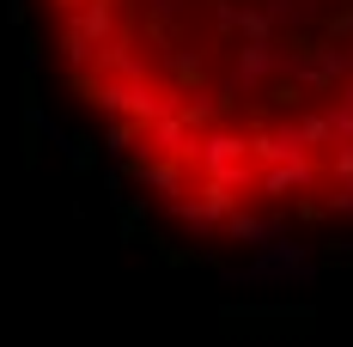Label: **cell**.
Masks as SVG:
<instances>
[{
    "mask_svg": "<svg viewBox=\"0 0 353 347\" xmlns=\"http://www.w3.org/2000/svg\"><path fill=\"white\" fill-rule=\"evenodd\" d=\"M55 73L195 238L353 226V0H37Z\"/></svg>",
    "mask_w": 353,
    "mask_h": 347,
    "instance_id": "cell-1",
    "label": "cell"
}]
</instances>
